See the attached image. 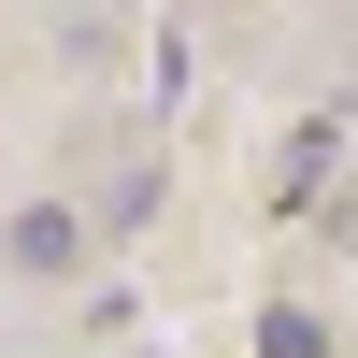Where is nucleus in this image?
Listing matches in <instances>:
<instances>
[{"instance_id": "obj_1", "label": "nucleus", "mask_w": 358, "mask_h": 358, "mask_svg": "<svg viewBox=\"0 0 358 358\" xmlns=\"http://www.w3.org/2000/svg\"><path fill=\"white\" fill-rule=\"evenodd\" d=\"M72 258H86V215H72V201H29V215H15V273H29V287H57Z\"/></svg>"}]
</instances>
